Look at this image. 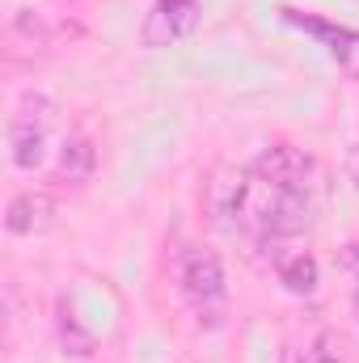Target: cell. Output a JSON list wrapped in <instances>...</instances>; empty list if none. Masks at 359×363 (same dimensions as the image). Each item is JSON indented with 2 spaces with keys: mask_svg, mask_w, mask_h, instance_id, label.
Instances as JSON below:
<instances>
[{
  "mask_svg": "<svg viewBox=\"0 0 359 363\" xmlns=\"http://www.w3.org/2000/svg\"><path fill=\"white\" fill-rule=\"evenodd\" d=\"M355 313H359V300H355Z\"/></svg>",
  "mask_w": 359,
  "mask_h": 363,
  "instance_id": "obj_13",
  "label": "cell"
},
{
  "mask_svg": "<svg viewBox=\"0 0 359 363\" xmlns=\"http://www.w3.org/2000/svg\"><path fill=\"white\" fill-rule=\"evenodd\" d=\"M93 169H97V148H93L89 135H72L64 148H60V178L68 182H89Z\"/></svg>",
  "mask_w": 359,
  "mask_h": 363,
  "instance_id": "obj_7",
  "label": "cell"
},
{
  "mask_svg": "<svg viewBox=\"0 0 359 363\" xmlns=\"http://www.w3.org/2000/svg\"><path fill=\"white\" fill-rule=\"evenodd\" d=\"M270 190V203L258 211V220H263V233L267 237H292V233H300L304 224H309V199H304V190Z\"/></svg>",
  "mask_w": 359,
  "mask_h": 363,
  "instance_id": "obj_5",
  "label": "cell"
},
{
  "mask_svg": "<svg viewBox=\"0 0 359 363\" xmlns=\"http://www.w3.org/2000/svg\"><path fill=\"white\" fill-rule=\"evenodd\" d=\"M343 174H347V182L359 190V144L347 148V157H343Z\"/></svg>",
  "mask_w": 359,
  "mask_h": 363,
  "instance_id": "obj_10",
  "label": "cell"
},
{
  "mask_svg": "<svg viewBox=\"0 0 359 363\" xmlns=\"http://www.w3.org/2000/svg\"><path fill=\"white\" fill-rule=\"evenodd\" d=\"M60 338H64V347H68L77 359H89L93 355V334H85V330L77 325V317H72L68 308L60 313Z\"/></svg>",
  "mask_w": 359,
  "mask_h": 363,
  "instance_id": "obj_9",
  "label": "cell"
},
{
  "mask_svg": "<svg viewBox=\"0 0 359 363\" xmlns=\"http://www.w3.org/2000/svg\"><path fill=\"white\" fill-rule=\"evenodd\" d=\"M250 174H254V182L275 186V190H304V178L313 174V161L292 144H270L254 157Z\"/></svg>",
  "mask_w": 359,
  "mask_h": 363,
  "instance_id": "obj_2",
  "label": "cell"
},
{
  "mask_svg": "<svg viewBox=\"0 0 359 363\" xmlns=\"http://www.w3.org/2000/svg\"><path fill=\"white\" fill-rule=\"evenodd\" d=\"M343 267H347V271L359 279V241H351V245L343 250Z\"/></svg>",
  "mask_w": 359,
  "mask_h": 363,
  "instance_id": "obj_11",
  "label": "cell"
},
{
  "mask_svg": "<svg viewBox=\"0 0 359 363\" xmlns=\"http://www.w3.org/2000/svg\"><path fill=\"white\" fill-rule=\"evenodd\" d=\"M279 283H283L287 291H296V296H309V291L317 287V258H309V254L287 258V262L279 267Z\"/></svg>",
  "mask_w": 359,
  "mask_h": 363,
  "instance_id": "obj_8",
  "label": "cell"
},
{
  "mask_svg": "<svg viewBox=\"0 0 359 363\" xmlns=\"http://www.w3.org/2000/svg\"><path fill=\"white\" fill-rule=\"evenodd\" d=\"M178 283H182V291L190 300H199V304L224 300V267H220V258L211 250H199V245L186 250L178 262Z\"/></svg>",
  "mask_w": 359,
  "mask_h": 363,
  "instance_id": "obj_4",
  "label": "cell"
},
{
  "mask_svg": "<svg viewBox=\"0 0 359 363\" xmlns=\"http://www.w3.org/2000/svg\"><path fill=\"white\" fill-rule=\"evenodd\" d=\"M55 220V199L47 190H21L9 211H4V228L13 237H34V233H47Z\"/></svg>",
  "mask_w": 359,
  "mask_h": 363,
  "instance_id": "obj_6",
  "label": "cell"
},
{
  "mask_svg": "<svg viewBox=\"0 0 359 363\" xmlns=\"http://www.w3.org/2000/svg\"><path fill=\"white\" fill-rule=\"evenodd\" d=\"M304 363H338V355H330V351H326V342H321L317 351H309V355H304Z\"/></svg>",
  "mask_w": 359,
  "mask_h": 363,
  "instance_id": "obj_12",
  "label": "cell"
},
{
  "mask_svg": "<svg viewBox=\"0 0 359 363\" xmlns=\"http://www.w3.org/2000/svg\"><path fill=\"white\" fill-rule=\"evenodd\" d=\"M199 0H157L144 17V47H170L199 26Z\"/></svg>",
  "mask_w": 359,
  "mask_h": 363,
  "instance_id": "obj_3",
  "label": "cell"
},
{
  "mask_svg": "<svg viewBox=\"0 0 359 363\" xmlns=\"http://www.w3.org/2000/svg\"><path fill=\"white\" fill-rule=\"evenodd\" d=\"M55 118V101L47 97H26L9 123V157L17 169H34L43 165V152H47V127Z\"/></svg>",
  "mask_w": 359,
  "mask_h": 363,
  "instance_id": "obj_1",
  "label": "cell"
}]
</instances>
